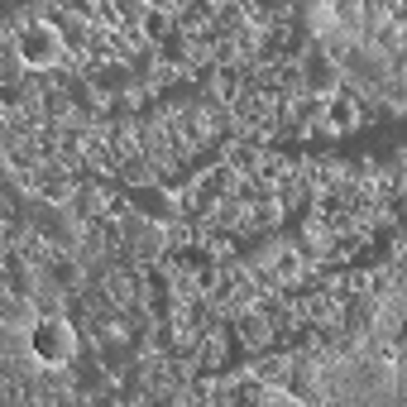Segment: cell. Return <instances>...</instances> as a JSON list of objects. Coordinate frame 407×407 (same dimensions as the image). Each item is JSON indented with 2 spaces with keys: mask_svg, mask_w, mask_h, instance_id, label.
Masks as SVG:
<instances>
[{
  "mask_svg": "<svg viewBox=\"0 0 407 407\" xmlns=\"http://www.w3.org/2000/svg\"><path fill=\"white\" fill-rule=\"evenodd\" d=\"M331 125H354V106L350 101H335V106H331Z\"/></svg>",
  "mask_w": 407,
  "mask_h": 407,
  "instance_id": "7a4b0ae2",
  "label": "cell"
},
{
  "mask_svg": "<svg viewBox=\"0 0 407 407\" xmlns=\"http://www.w3.org/2000/svg\"><path fill=\"white\" fill-rule=\"evenodd\" d=\"M20 48H25L29 62H48V58L58 53V39L48 34V29H29L25 39H20Z\"/></svg>",
  "mask_w": 407,
  "mask_h": 407,
  "instance_id": "6da1fadb",
  "label": "cell"
}]
</instances>
